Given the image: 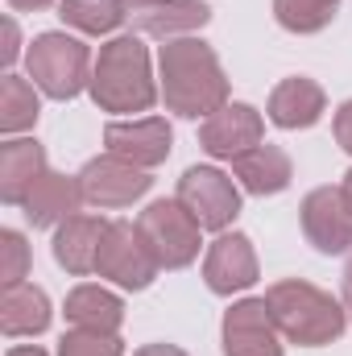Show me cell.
I'll return each mask as SVG.
<instances>
[{
    "instance_id": "1",
    "label": "cell",
    "mask_w": 352,
    "mask_h": 356,
    "mask_svg": "<svg viewBox=\"0 0 352 356\" xmlns=\"http://www.w3.org/2000/svg\"><path fill=\"white\" fill-rule=\"evenodd\" d=\"M162 95L166 108L186 120H207L228 104V79L216 50L199 38H175L162 46Z\"/></svg>"
},
{
    "instance_id": "2",
    "label": "cell",
    "mask_w": 352,
    "mask_h": 356,
    "mask_svg": "<svg viewBox=\"0 0 352 356\" xmlns=\"http://www.w3.org/2000/svg\"><path fill=\"white\" fill-rule=\"evenodd\" d=\"M265 302H269V315L278 323V332L290 340V344H307V348H319V344H332L344 336L349 327V311L323 294L319 286L311 282H278L265 290Z\"/></svg>"
},
{
    "instance_id": "3",
    "label": "cell",
    "mask_w": 352,
    "mask_h": 356,
    "mask_svg": "<svg viewBox=\"0 0 352 356\" xmlns=\"http://www.w3.org/2000/svg\"><path fill=\"white\" fill-rule=\"evenodd\" d=\"M91 99L104 112H150L158 88L150 75V50L137 38H112L91 67Z\"/></svg>"
},
{
    "instance_id": "4",
    "label": "cell",
    "mask_w": 352,
    "mask_h": 356,
    "mask_svg": "<svg viewBox=\"0 0 352 356\" xmlns=\"http://www.w3.org/2000/svg\"><path fill=\"white\" fill-rule=\"evenodd\" d=\"M29 79L50 99H75L83 88H91L88 46L67 33H42L29 46Z\"/></svg>"
},
{
    "instance_id": "5",
    "label": "cell",
    "mask_w": 352,
    "mask_h": 356,
    "mask_svg": "<svg viewBox=\"0 0 352 356\" xmlns=\"http://www.w3.org/2000/svg\"><path fill=\"white\" fill-rule=\"evenodd\" d=\"M137 228L145 236V245L154 249L162 269H182L199 257V224L195 216L178 203V199H158L137 216Z\"/></svg>"
},
{
    "instance_id": "6",
    "label": "cell",
    "mask_w": 352,
    "mask_h": 356,
    "mask_svg": "<svg viewBox=\"0 0 352 356\" xmlns=\"http://www.w3.org/2000/svg\"><path fill=\"white\" fill-rule=\"evenodd\" d=\"M158 269L162 266H158V257L145 245V236H141L137 224H129V220H112L108 224L99 257H95V273L99 277H112L125 290H145L158 277Z\"/></svg>"
},
{
    "instance_id": "7",
    "label": "cell",
    "mask_w": 352,
    "mask_h": 356,
    "mask_svg": "<svg viewBox=\"0 0 352 356\" xmlns=\"http://www.w3.org/2000/svg\"><path fill=\"white\" fill-rule=\"evenodd\" d=\"M175 199L195 216V224L203 232H224L237 220V211H241L237 182L224 175V170H211V166H191L186 175L178 178Z\"/></svg>"
},
{
    "instance_id": "8",
    "label": "cell",
    "mask_w": 352,
    "mask_h": 356,
    "mask_svg": "<svg viewBox=\"0 0 352 356\" xmlns=\"http://www.w3.org/2000/svg\"><path fill=\"white\" fill-rule=\"evenodd\" d=\"M303 232L319 253L352 249V199L344 186H319L303 199Z\"/></svg>"
},
{
    "instance_id": "9",
    "label": "cell",
    "mask_w": 352,
    "mask_h": 356,
    "mask_svg": "<svg viewBox=\"0 0 352 356\" xmlns=\"http://www.w3.org/2000/svg\"><path fill=\"white\" fill-rule=\"evenodd\" d=\"M170 141H175V133H170L166 116H133V120H112L104 129L108 154H116V158H125V162H133L141 170L166 162Z\"/></svg>"
},
{
    "instance_id": "10",
    "label": "cell",
    "mask_w": 352,
    "mask_h": 356,
    "mask_svg": "<svg viewBox=\"0 0 352 356\" xmlns=\"http://www.w3.org/2000/svg\"><path fill=\"white\" fill-rule=\"evenodd\" d=\"M262 112L249 108V104H224L220 112H211L203 124H199V145L211 154V158H241L249 149L262 145Z\"/></svg>"
},
{
    "instance_id": "11",
    "label": "cell",
    "mask_w": 352,
    "mask_h": 356,
    "mask_svg": "<svg viewBox=\"0 0 352 356\" xmlns=\"http://www.w3.org/2000/svg\"><path fill=\"white\" fill-rule=\"evenodd\" d=\"M154 178L145 175L141 166L116 158V154H104L83 166L79 175V186H83V199L95 203V207H129L133 199H141L150 191Z\"/></svg>"
},
{
    "instance_id": "12",
    "label": "cell",
    "mask_w": 352,
    "mask_h": 356,
    "mask_svg": "<svg viewBox=\"0 0 352 356\" xmlns=\"http://www.w3.org/2000/svg\"><path fill=\"white\" fill-rule=\"evenodd\" d=\"M224 356H282V332L265 298H245L224 315Z\"/></svg>"
},
{
    "instance_id": "13",
    "label": "cell",
    "mask_w": 352,
    "mask_h": 356,
    "mask_svg": "<svg viewBox=\"0 0 352 356\" xmlns=\"http://www.w3.org/2000/svg\"><path fill=\"white\" fill-rule=\"evenodd\" d=\"M207 17H211L207 0H129V25L162 42L203 29Z\"/></svg>"
},
{
    "instance_id": "14",
    "label": "cell",
    "mask_w": 352,
    "mask_h": 356,
    "mask_svg": "<svg viewBox=\"0 0 352 356\" xmlns=\"http://www.w3.org/2000/svg\"><path fill=\"white\" fill-rule=\"evenodd\" d=\"M203 277L216 294H237V290H249L257 282V253L249 245V236L241 232H224L207 257H203Z\"/></svg>"
},
{
    "instance_id": "15",
    "label": "cell",
    "mask_w": 352,
    "mask_h": 356,
    "mask_svg": "<svg viewBox=\"0 0 352 356\" xmlns=\"http://www.w3.org/2000/svg\"><path fill=\"white\" fill-rule=\"evenodd\" d=\"M112 220L104 216H71L58 224L54 232V261L83 277V273H95V257H99V245H104V232H108Z\"/></svg>"
},
{
    "instance_id": "16",
    "label": "cell",
    "mask_w": 352,
    "mask_h": 356,
    "mask_svg": "<svg viewBox=\"0 0 352 356\" xmlns=\"http://www.w3.org/2000/svg\"><path fill=\"white\" fill-rule=\"evenodd\" d=\"M79 203H83V186L79 178L67 175H42L33 182V191L25 195V220L33 228H50V224H63L71 216H79Z\"/></svg>"
},
{
    "instance_id": "17",
    "label": "cell",
    "mask_w": 352,
    "mask_h": 356,
    "mask_svg": "<svg viewBox=\"0 0 352 356\" xmlns=\"http://www.w3.org/2000/svg\"><path fill=\"white\" fill-rule=\"evenodd\" d=\"M46 175V149L29 137L21 141H4L0 145V199L21 207L25 195L33 191V182Z\"/></svg>"
},
{
    "instance_id": "18",
    "label": "cell",
    "mask_w": 352,
    "mask_h": 356,
    "mask_svg": "<svg viewBox=\"0 0 352 356\" xmlns=\"http://www.w3.org/2000/svg\"><path fill=\"white\" fill-rule=\"evenodd\" d=\"M323 116V88L311 83L307 75L282 79L269 95V120L278 129H311Z\"/></svg>"
},
{
    "instance_id": "19",
    "label": "cell",
    "mask_w": 352,
    "mask_h": 356,
    "mask_svg": "<svg viewBox=\"0 0 352 356\" xmlns=\"http://www.w3.org/2000/svg\"><path fill=\"white\" fill-rule=\"evenodd\" d=\"M0 327L4 336H38L50 327V298L33 282L4 286L0 294Z\"/></svg>"
},
{
    "instance_id": "20",
    "label": "cell",
    "mask_w": 352,
    "mask_h": 356,
    "mask_svg": "<svg viewBox=\"0 0 352 356\" xmlns=\"http://www.w3.org/2000/svg\"><path fill=\"white\" fill-rule=\"evenodd\" d=\"M67 319H71L75 327H83V332L116 336V327L125 323V302H120L112 290H104V286H95V282H83V286H75V290L67 294Z\"/></svg>"
},
{
    "instance_id": "21",
    "label": "cell",
    "mask_w": 352,
    "mask_h": 356,
    "mask_svg": "<svg viewBox=\"0 0 352 356\" xmlns=\"http://www.w3.org/2000/svg\"><path fill=\"white\" fill-rule=\"evenodd\" d=\"M232 175H237V182H241L249 195H278V191L290 186L294 170H290L286 149H278V145H257V149L232 158Z\"/></svg>"
},
{
    "instance_id": "22",
    "label": "cell",
    "mask_w": 352,
    "mask_h": 356,
    "mask_svg": "<svg viewBox=\"0 0 352 356\" xmlns=\"http://www.w3.org/2000/svg\"><path fill=\"white\" fill-rule=\"evenodd\" d=\"M58 17L79 33L99 38L129 21V0H58Z\"/></svg>"
},
{
    "instance_id": "23",
    "label": "cell",
    "mask_w": 352,
    "mask_h": 356,
    "mask_svg": "<svg viewBox=\"0 0 352 356\" xmlns=\"http://www.w3.org/2000/svg\"><path fill=\"white\" fill-rule=\"evenodd\" d=\"M42 99H38V83L21 79V75H4L0 83V129L4 133H21L38 120Z\"/></svg>"
},
{
    "instance_id": "24",
    "label": "cell",
    "mask_w": 352,
    "mask_h": 356,
    "mask_svg": "<svg viewBox=\"0 0 352 356\" xmlns=\"http://www.w3.org/2000/svg\"><path fill=\"white\" fill-rule=\"evenodd\" d=\"M336 8L340 0H273V17L290 33H319L323 25H332Z\"/></svg>"
},
{
    "instance_id": "25",
    "label": "cell",
    "mask_w": 352,
    "mask_h": 356,
    "mask_svg": "<svg viewBox=\"0 0 352 356\" xmlns=\"http://www.w3.org/2000/svg\"><path fill=\"white\" fill-rule=\"evenodd\" d=\"M58 356H125V348H120V340H116V336L75 327V332H67V336H63Z\"/></svg>"
},
{
    "instance_id": "26",
    "label": "cell",
    "mask_w": 352,
    "mask_h": 356,
    "mask_svg": "<svg viewBox=\"0 0 352 356\" xmlns=\"http://www.w3.org/2000/svg\"><path fill=\"white\" fill-rule=\"evenodd\" d=\"M25 269H29V249L21 241V232H0V282L4 286H17L25 282Z\"/></svg>"
},
{
    "instance_id": "27",
    "label": "cell",
    "mask_w": 352,
    "mask_h": 356,
    "mask_svg": "<svg viewBox=\"0 0 352 356\" xmlns=\"http://www.w3.org/2000/svg\"><path fill=\"white\" fill-rule=\"evenodd\" d=\"M336 141H340V149L352 154V99L336 112Z\"/></svg>"
},
{
    "instance_id": "28",
    "label": "cell",
    "mask_w": 352,
    "mask_h": 356,
    "mask_svg": "<svg viewBox=\"0 0 352 356\" xmlns=\"http://www.w3.org/2000/svg\"><path fill=\"white\" fill-rule=\"evenodd\" d=\"M17 58V25H13V17L4 21V63H13Z\"/></svg>"
},
{
    "instance_id": "29",
    "label": "cell",
    "mask_w": 352,
    "mask_h": 356,
    "mask_svg": "<svg viewBox=\"0 0 352 356\" xmlns=\"http://www.w3.org/2000/svg\"><path fill=\"white\" fill-rule=\"evenodd\" d=\"M133 356H186V353L175 348V344H145L141 353H133Z\"/></svg>"
},
{
    "instance_id": "30",
    "label": "cell",
    "mask_w": 352,
    "mask_h": 356,
    "mask_svg": "<svg viewBox=\"0 0 352 356\" xmlns=\"http://www.w3.org/2000/svg\"><path fill=\"white\" fill-rule=\"evenodd\" d=\"M344 311L352 315V257H349V266H344Z\"/></svg>"
},
{
    "instance_id": "31",
    "label": "cell",
    "mask_w": 352,
    "mask_h": 356,
    "mask_svg": "<svg viewBox=\"0 0 352 356\" xmlns=\"http://www.w3.org/2000/svg\"><path fill=\"white\" fill-rule=\"evenodd\" d=\"M8 4H13L17 13H33V8H46L50 0H8Z\"/></svg>"
},
{
    "instance_id": "32",
    "label": "cell",
    "mask_w": 352,
    "mask_h": 356,
    "mask_svg": "<svg viewBox=\"0 0 352 356\" xmlns=\"http://www.w3.org/2000/svg\"><path fill=\"white\" fill-rule=\"evenodd\" d=\"M4 356H46V353H42L38 344H21V348H8Z\"/></svg>"
},
{
    "instance_id": "33",
    "label": "cell",
    "mask_w": 352,
    "mask_h": 356,
    "mask_svg": "<svg viewBox=\"0 0 352 356\" xmlns=\"http://www.w3.org/2000/svg\"><path fill=\"white\" fill-rule=\"evenodd\" d=\"M340 186H344V195H349V199H352V170H349V175H344V182H340Z\"/></svg>"
}]
</instances>
